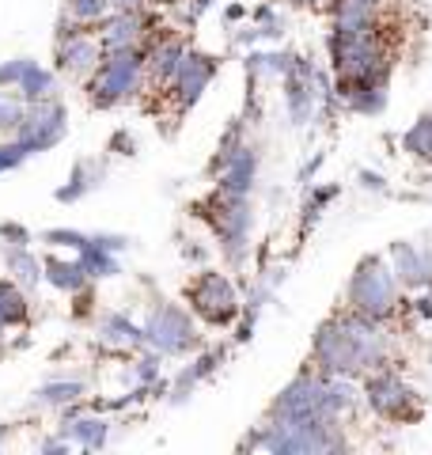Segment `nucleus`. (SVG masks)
Here are the masks:
<instances>
[{
    "label": "nucleus",
    "instance_id": "f257e3e1",
    "mask_svg": "<svg viewBox=\"0 0 432 455\" xmlns=\"http://www.w3.org/2000/svg\"><path fill=\"white\" fill-rule=\"evenodd\" d=\"M387 349H391V338H387L383 323L345 307L341 315L319 326L311 364L326 376H368L376 368H387Z\"/></svg>",
    "mask_w": 432,
    "mask_h": 455
},
{
    "label": "nucleus",
    "instance_id": "f03ea898",
    "mask_svg": "<svg viewBox=\"0 0 432 455\" xmlns=\"http://www.w3.org/2000/svg\"><path fill=\"white\" fill-rule=\"evenodd\" d=\"M144 88V50H114L103 53V61L95 65V73L84 80L88 103L99 110L122 107L129 99H137Z\"/></svg>",
    "mask_w": 432,
    "mask_h": 455
},
{
    "label": "nucleus",
    "instance_id": "7ed1b4c3",
    "mask_svg": "<svg viewBox=\"0 0 432 455\" xmlns=\"http://www.w3.org/2000/svg\"><path fill=\"white\" fill-rule=\"evenodd\" d=\"M345 304L356 315H368L376 323H387L398 311V304H406L398 296V277L395 269L383 259H364L356 266V274L349 281V292H345Z\"/></svg>",
    "mask_w": 432,
    "mask_h": 455
},
{
    "label": "nucleus",
    "instance_id": "20e7f679",
    "mask_svg": "<svg viewBox=\"0 0 432 455\" xmlns=\"http://www.w3.org/2000/svg\"><path fill=\"white\" fill-rule=\"evenodd\" d=\"M197 212L212 224V232H216V239H220L228 262H239L243 251H247V232H251V205H247V197L216 190L209 202H197Z\"/></svg>",
    "mask_w": 432,
    "mask_h": 455
},
{
    "label": "nucleus",
    "instance_id": "39448f33",
    "mask_svg": "<svg viewBox=\"0 0 432 455\" xmlns=\"http://www.w3.org/2000/svg\"><path fill=\"white\" fill-rule=\"evenodd\" d=\"M360 395H364L372 414L383 418V421H413V418H421V398H417V391L398 372H391V368H376V372H368L364 376V391Z\"/></svg>",
    "mask_w": 432,
    "mask_h": 455
},
{
    "label": "nucleus",
    "instance_id": "423d86ee",
    "mask_svg": "<svg viewBox=\"0 0 432 455\" xmlns=\"http://www.w3.org/2000/svg\"><path fill=\"white\" fill-rule=\"evenodd\" d=\"M186 304L197 319H205L209 326H228L239 315V296L236 284L228 281L220 269H201V274L186 284Z\"/></svg>",
    "mask_w": 432,
    "mask_h": 455
},
{
    "label": "nucleus",
    "instance_id": "0eeeda50",
    "mask_svg": "<svg viewBox=\"0 0 432 455\" xmlns=\"http://www.w3.org/2000/svg\"><path fill=\"white\" fill-rule=\"evenodd\" d=\"M57 73L65 76H76V80H88L95 73V65L103 61V46L95 38V27H80L61 16L57 23Z\"/></svg>",
    "mask_w": 432,
    "mask_h": 455
},
{
    "label": "nucleus",
    "instance_id": "6e6552de",
    "mask_svg": "<svg viewBox=\"0 0 432 455\" xmlns=\"http://www.w3.org/2000/svg\"><path fill=\"white\" fill-rule=\"evenodd\" d=\"M156 35V16L144 8H114L103 23H95V38L103 53L114 50H144V42Z\"/></svg>",
    "mask_w": 432,
    "mask_h": 455
},
{
    "label": "nucleus",
    "instance_id": "1a4fd4ad",
    "mask_svg": "<svg viewBox=\"0 0 432 455\" xmlns=\"http://www.w3.org/2000/svg\"><path fill=\"white\" fill-rule=\"evenodd\" d=\"M216 171V187L224 194H236V197H247L254 190V179H258V152L251 145H243L239 133L232 130L220 140V152L212 160Z\"/></svg>",
    "mask_w": 432,
    "mask_h": 455
},
{
    "label": "nucleus",
    "instance_id": "9d476101",
    "mask_svg": "<svg viewBox=\"0 0 432 455\" xmlns=\"http://www.w3.org/2000/svg\"><path fill=\"white\" fill-rule=\"evenodd\" d=\"M12 137H16L20 145L27 148V156L53 148L57 140L65 137V107L57 103L53 95L50 99H38V103H27L20 130L12 133Z\"/></svg>",
    "mask_w": 432,
    "mask_h": 455
},
{
    "label": "nucleus",
    "instance_id": "9b49d317",
    "mask_svg": "<svg viewBox=\"0 0 432 455\" xmlns=\"http://www.w3.org/2000/svg\"><path fill=\"white\" fill-rule=\"evenodd\" d=\"M326 372H319L311 361L288 387L277 395V403L269 406V418H319L323 391H326Z\"/></svg>",
    "mask_w": 432,
    "mask_h": 455
},
{
    "label": "nucleus",
    "instance_id": "f8f14e48",
    "mask_svg": "<svg viewBox=\"0 0 432 455\" xmlns=\"http://www.w3.org/2000/svg\"><path fill=\"white\" fill-rule=\"evenodd\" d=\"M212 76H216V57L201 53V50H182L179 73H175V80H171V92H167V99L175 103V114L190 110L201 99V92L209 88Z\"/></svg>",
    "mask_w": 432,
    "mask_h": 455
},
{
    "label": "nucleus",
    "instance_id": "ddd939ff",
    "mask_svg": "<svg viewBox=\"0 0 432 455\" xmlns=\"http://www.w3.org/2000/svg\"><path fill=\"white\" fill-rule=\"evenodd\" d=\"M144 341H152L160 353H186V349H194L197 334H194V323L182 307L164 304V307L152 311L148 323H144Z\"/></svg>",
    "mask_w": 432,
    "mask_h": 455
},
{
    "label": "nucleus",
    "instance_id": "4468645a",
    "mask_svg": "<svg viewBox=\"0 0 432 455\" xmlns=\"http://www.w3.org/2000/svg\"><path fill=\"white\" fill-rule=\"evenodd\" d=\"M391 269L402 289H425V284H432V254L413 247V243H395L391 247Z\"/></svg>",
    "mask_w": 432,
    "mask_h": 455
},
{
    "label": "nucleus",
    "instance_id": "2eb2a0df",
    "mask_svg": "<svg viewBox=\"0 0 432 455\" xmlns=\"http://www.w3.org/2000/svg\"><path fill=\"white\" fill-rule=\"evenodd\" d=\"M27 296H23V289L16 281H4L0 277V334L8 331V326H20V323H27Z\"/></svg>",
    "mask_w": 432,
    "mask_h": 455
},
{
    "label": "nucleus",
    "instance_id": "dca6fc26",
    "mask_svg": "<svg viewBox=\"0 0 432 455\" xmlns=\"http://www.w3.org/2000/svg\"><path fill=\"white\" fill-rule=\"evenodd\" d=\"M4 266H8L12 281L23 284V289H31V284L46 281V277H42V266H38V259H35V254L27 251V247H8V251H4Z\"/></svg>",
    "mask_w": 432,
    "mask_h": 455
},
{
    "label": "nucleus",
    "instance_id": "f3484780",
    "mask_svg": "<svg viewBox=\"0 0 432 455\" xmlns=\"http://www.w3.org/2000/svg\"><path fill=\"white\" fill-rule=\"evenodd\" d=\"M12 92H20L23 103H38V99H50L53 95V73H46V68H38L35 61H27L20 84Z\"/></svg>",
    "mask_w": 432,
    "mask_h": 455
},
{
    "label": "nucleus",
    "instance_id": "a211bd4d",
    "mask_svg": "<svg viewBox=\"0 0 432 455\" xmlns=\"http://www.w3.org/2000/svg\"><path fill=\"white\" fill-rule=\"evenodd\" d=\"M61 433H65V440H72V444L99 448L107 440V421L103 418H76V414H72Z\"/></svg>",
    "mask_w": 432,
    "mask_h": 455
},
{
    "label": "nucleus",
    "instance_id": "6ab92c4d",
    "mask_svg": "<svg viewBox=\"0 0 432 455\" xmlns=\"http://www.w3.org/2000/svg\"><path fill=\"white\" fill-rule=\"evenodd\" d=\"M99 338H103L107 346H118V349H137L144 341V331H137V326L122 315H107L99 323Z\"/></svg>",
    "mask_w": 432,
    "mask_h": 455
},
{
    "label": "nucleus",
    "instance_id": "aec40b11",
    "mask_svg": "<svg viewBox=\"0 0 432 455\" xmlns=\"http://www.w3.org/2000/svg\"><path fill=\"white\" fill-rule=\"evenodd\" d=\"M42 269H46L42 277H46L50 284H57L61 292H76L80 284L88 281V269H84V262H61V259H50Z\"/></svg>",
    "mask_w": 432,
    "mask_h": 455
},
{
    "label": "nucleus",
    "instance_id": "412c9836",
    "mask_svg": "<svg viewBox=\"0 0 432 455\" xmlns=\"http://www.w3.org/2000/svg\"><path fill=\"white\" fill-rule=\"evenodd\" d=\"M110 12H114L110 0H65L61 16L72 20V23H80V27H95V23H103Z\"/></svg>",
    "mask_w": 432,
    "mask_h": 455
},
{
    "label": "nucleus",
    "instance_id": "4be33fe9",
    "mask_svg": "<svg viewBox=\"0 0 432 455\" xmlns=\"http://www.w3.org/2000/svg\"><path fill=\"white\" fill-rule=\"evenodd\" d=\"M103 179V171H99V164H76V171H72V179H68V187L65 190H57V202H76V197H84L88 190H95V182Z\"/></svg>",
    "mask_w": 432,
    "mask_h": 455
},
{
    "label": "nucleus",
    "instance_id": "5701e85b",
    "mask_svg": "<svg viewBox=\"0 0 432 455\" xmlns=\"http://www.w3.org/2000/svg\"><path fill=\"white\" fill-rule=\"evenodd\" d=\"M402 148H406L410 156H417V160L432 164V114H425V118H417L413 130L402 137Z\"/></svg>",
    "mask_w": 432,
    "mask_h": 455
},
{
    "label": "nucleus",
    "instance_id": "b1692460",
    "mask_svg": "<svg viewBox=\"0 0 432 455\" xmlns=\"http://www.w3.org/2000/svg\"><path fill=\"white\" fill-rule=\"evenodd\" d=\"M23 110H27V103L20 99V92L0 88V137H12V133L20 130Z\"/></svg>",
    "mask_w": 432,
    "mask_h": 455
},
{
    "label": "nucleus",
    "instance_id": "393cba45",
    "mask_svg": "<svg viewBox=\"0 0 432 455\" xmlns=\"http://www.w3.org/2000/svg\"><path fill=\"white\" fill-rule=\"evenodd\" d=\"M80 391H84L80 383H46V387H38L35 403L38 406H61V403H72Z\"/></svg>",
    "mask_w": 432,
    "mask_h": 455
},
{
    "label": "nucleus",
    "instance_id": "a878e982",
    "mask_svg": "<svg viewBox=\"0 0 432 455\" xmlns=\"http://www.w3.org/2000/svg\"><path fill=\"white\" fill-rule=\"evenodd\" d=\"M27 160V148L20 145L16 137L12 140H0V175H4V171H12V167H20Z\"/></svg>",
    "mask_w": 432,
    "mask_h": 455
},
{
    "label": "nucleus",
    "instance_id": "bb28decb",
    "mask_svg": "<svg viewBox=\"0 0 432 455\" xmlns=\"http://www.w3.org/2000/svg\"><path fill=\"white\" fill-rule=\"evenodd\" d=\"M23 68H27V57H16V61L0 65V88H16L20 76H23Z\"/></svg>",
    "mask_w": 432,
    "mask_h": 455
},
{
    "label": "nucleus",
    "instance_id": "cd10ccee",
    "mask_svg": "<svg viewBox=\"0 0 432 455\" xmlns=\"http://www.w3.org/2000/svg\"><path fill=\"white\" fill-rule=\"evenodd\" d=\"M0 239H12V247H27L31 243V232L20 224H0Z\"/></svg>",
    "mask_w": 432,
    "mask_h": 455
},
{
    "label": "nucleus",
    "instance_id": "c85d7f7f",
    "mask_svg": "<svg viewBox=\"0 0 432 455\" xmlns=\"http://www.w3.org/2000/svg\"><path fill=\"white\" fill-rule=\"evenodd\" d=\"M156 372H160V357H144L140 364H137V376L148 383V379H156Z\"/></svg>",
    "mask_w": 432,
    "mask_h": 455
},
{
    "label": "nucleus",
    "instance_id": "c756f323",
    "mask_svg": "<svg viewBox=\"0 0 432 455\" xmlns=\"http://www.w3.org/2000/svg\"><path fill=\"white\" fill-rule=\"evenodd\" d=\"M0 440H4V433H0Z\"/></svg>",
    "mask_w": 432,
    "mask_h": 455
}]
</instances>
